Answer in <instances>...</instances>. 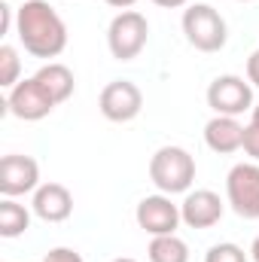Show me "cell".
<instances>
[{
    "label": "cell",
    "mask_w": 259,
    "mask_h": 262,
    "mask_svg": "<svg viewBox=\"0 0 259 262\" xmlns=\"http://www.w3.org/2000/svg\"><path fill=\"white\" fill-rule=\"evenodd\" d=\"M12 9H9V3H3L0 6V34H9V28H12Z\"/></svg>",
    "instance_id": "7402d4cb"
},
{
    "label": "cell",
    "mask_w": 259,
    "mask_h": 262,
    "mask_svg": "<svg viewBox=\"0 0 259 262\" xmlns=\"http://www.w3.org/2000/svg\"><path fill=\"white\" fill-rule=\"evenodd\" d=\"M98 110L110 122H131L143 110V92L131 79H113L98 95Z\"/></svg>",
    "instance_id": "9c48e42d"
},
{
    "label": "cell",
    "mask_w": 259,
    "mask_h": 262,
    "mask_svg": "<svg viewBox=\"0 0 259 262\" xmlns=\"http://www.w3.org/2000/svg\"><path fill=\"white\" fill-rule=\"evenodd\" d=\"M204 262H250V259H247L244 247H238L232 241H220L204 253Z\"/></svg>",
    "instance_id": "ac0fdd59"
},
{
    "label": "cell",
    "mask_w": 259,
    "mask_h": 262,
    "mask_svg": "<svg viewBox=\"0 0 259 262\" xmlns=\"http://www.w3.org/2000/svg\"><path fill=\"white\" fill-rule=\"evenodd\" d=\"M43 262H82V256L73 250V247H55V250H49Z\"/></svg>",
    "instance_id": "ffe728a7"
},
{
    "label": "cell",
    "mask_w": 259,
    "mask_h": 262,
    "mask_svg": "<svg viewBox=\"0 0 259 262\" xmlns=\"http://www.w3.org/2000/svg\"><path fill=\"white\" fill-rule=\"evenodd\" d=\"M226 201L241 220H259V165L238 162L226 174Z\"/></svg>",
    "instance_id": "8992f818"
},
{
    "label": "cell",
    "mask_w": 259,
    "mask_h": 262,
    "mask_svg": "<svg viewBox=\"0 0 259 262\" xmlns=\"http://www.w3.org/2000/svg\"><path fill=\"white\" fill-rule=\"evenodd\" d=\"M34 79L52 95V101L55 104H64L67 98L73 95V89H76V79H73V70L61 61H49V64H43L37 73H34Z\"/></svg>",
    "instance_id": "5bb4252c"
},
{
    "label": "cell",
    "mask_w": 259,
    "mask_h": 262,
    "mask_svg": "<svg viewBox=\"0 0 259 262\" xmlns=\"http://www.w3.org/2000/svg\"><path fill=\"white\" fill-rule=\"evenodd\" d=\"M244 128L235 116H213L207 125H204V143L220 152V156H229V152H238L244 146Z\"/></svg>",
    "instance_id": "4fadbf2b"
},
{
    "label": "cell",
    "mask_w": 259,
    "mask_h": 262,
    "mask_svg": "<svg viewBox=\"0 0 259 262\" xmlns=\"http://www.w3.org/2000/svg\"><path fill=\"white\" fill-rule=\"evenodd\" d=\"M183 34L186 43L198 52H220L229 40V28L226 18L220 15V9H213L210 3H189L183 9Z\"/></svg>",
    "instance_id": "3957f363"
},
{
    "label": "cell",
    "mask_w": 259,
    "mask_h": 262,
    "mask_svg": "<svg viewBox=\"0 0 259 262\" xmlns=\"http://www.w3.org/2000/svg\"><path fill=\"white\" fill-rule=\"evenodd\" d=\"M40 186V165L31 156L9 152L0 159V195L3 198H18L28 192H37Z\"/></svg>",
    "instance_id": "30bf717a"
},
{
    "label": "cell",
    "mask_w": 259,
    "mask_h": 262,
    "mask_svg": "<svg viewBox=\"0 0 259 262\" xmlns=\"http://www.w3.org/2000/svg\"><path fill=\"white\" fill-rule=\"evenodd\" d=\"M207 107L213 110V116H241L247 110H253V85L250 79L238 76V73H223L207 85Z\"/></svg>",
    "instance_id": "5b68a950"
},
{
    "label": "cell",
    "mask_w": 259,
    "mask_h": 262,
    "mask_svg": "<svg viewBox=\"0 0 259 262\" xmlns=\"http://www.w3.org/2000/svg\"><path fill=\"white\" fill-rule=\"evenodd\" d=\"M149 180L165 195L189 192L195 183V159L183 146H159L149 159Z\"/></svg>",
    "instance_id": "7a4b0ae2"
},
{
    "label": "cell",
    "mask_w": 259,
    "mask_h": 262,
    "mask_svg": "<svg viewBox=\"0 0 259 262\" xmlns=\"http://www.w3.org/2000/svg\"><path fill=\"white\" fill-rule=\"evenodd\" d=\"M55 107H58V104L52 101V95H49L34 76L21 79L18 85H12V89L6 92V113H12V116L21 119V122H40V119H46Z\"/></svg>",
    "instance_id": "52a82bcc"
},
{
    "label": "cell",
    "mask_w": 259,
    "mask_h": 262,
    "mask_svg": "<svg viewBox=\"0 0 259 262\" xmlns=\"http://www.w3.org/2000/svg\"><path fill=\"white\" fill-rule=\"evenodd\" d=\"M241 3H253V0H241Z\"/></svg>",
    "instance_id": "83f0119b"
},
{
    "label": "cell",
    "mask_w": 259,
    "mask_h": 262,
    "mask_svg": "<svg viewBox=\"0 0 259 262\" xmlns=\"http://www.w3.org/2000/svg\"><path fill=\"white\" fill-rule=\"evenodd\" d=\"M247 79H250V85L259 89V49L247 58Z\"/></svg>",
    "instance_id": "44dd1931"
},
{
    "label": "cell",
    "mask_w": 259,
    "mask_h": 262,
    "mask_svg": "<svg viewBox=\"0 0 259 262\" xmlns=\"http://www.w3.org/2000/svg\"><path fill=\"white\" fill-rule=\"evenodd\" d=\"M134 220L137 226L146 232V235H177L183 216H180V204H174L171 195L165 192H156V195H146L137 201V210H134Z\"/></svg>",
    "instance_id": "ba28073f"
},
{
    "label": "cell",
    "mask_w": 259,
    "mask_h": 262,
    "mask_svg": "<svg viewBox=\"0 0 259 262\" xmlns=\"http://www.w3.org/2000/svg\"><path fill=\"white\" fill-rule=\"evenodd\" d=\"M241 149L250 156V162L259 165V128L256 125H247V128H244V146H241Z\"/></svg>",
    "instance_id": "d6986e66"
},
{
    "label": "cell",
    "mask_w": 259,
    "mask_h": 262,
    "mask_svg": "<svg viewBox=\"0 0 259 262\" xmlns=\"http://www.w3.org/2000/svg\"><path fill=\"white\" fill-rule=\"evenodd\" d=\"M226 204L213 189H189L180 201V216L189 229H210L223 220Z\"/></svg>",
    "instance_id": "8fae6325"
},
{
    "label": "cell",
    "mask_w": 259,
    "mask_h": 262,
    "mask_svg": "<svg viewBox=\"0 0 259 262\" xmlns=\"http://www.w3.org/2000/svg\"><path fill=\"white\" fill-rule=\"evenodd\" d=\"M31 210L43 223H64L73 213V195L61 183H40L31 198Z\"/></svg>",
    "instance_id": "7c38bea8"
},
{
    "label": "cell",
    "mask_w": 259,
    "mask_h": 262,
    "mask_svg": "<svg viewBox=\"0 0 259 262\" xmlns=\"http://www.w3.org/2000/svg\"><path fill=\"white\" fill-rule=\"evenodd\" d=\"M107 6H113V9H119V12H125V9H131L137 0H104Z\"/></svg>",
    "instance_id": "cb8c5ba5"
},
{
    "label": "cell",
    "mask_w": 259,
    "mask_h": 262,
    "mask_svg": "<svg viewBox=\"0 0 259 262\" xmlns=\"http://www.w3.org/2000/svg\"><path fill=\"white\" fill-rule=\"evenodd\" d=\"M250 259L259 262V235L253 238V244H250Z\"/></svg>",
    "instance_id": "d4e9b609"
},
{
    "label": "cell",
    "mask_w": 259,
    "mask_h": 262,
    "mask_svg": "<svg viewBox=\"0 0 259 262\" xmlns=\"http://www.w3.org/2000/svg\"><path fill=\"white\" fill-rule=\"evenodd\" d=\"M18 73H21L18 49H15V46H9V43H3V46H0V85L9 92L12 85H18V82H21V79H18Z\"/></svg>",
    "instance_id": "e0dca14e"
},
{
    "label": "cell",
    "mask_w": 259,
    "mask_h": 262,
    "mask_svg": "<svg viewBox=\"0 0 259 262\" xmlns=\"http://www.w3.org/2000/svg\"><path fill=\"white\" fill-rule=\"evenodd\" d=\"M15 37L34 58H58L67 49V25L49 0H25L15 9Z\"/></svg>",
    "instance_id": "6da1fadb"
},
{
    "label": "cell",
    "mask_w": 259,
    "mask_h": 262,
    "mask_svg": "<svg viewBox=\"0 0 259 262\" xmlns=\"http://www.w3.org/2000/svg\"><path fill=\"white\" fill-rule=\"evenodd\" d=\"M156 6L162 9H180V6H189V0H153Z\"/></svg>",
    "instance_id": "603a6c76"
},
{
    "label": "cell",
    "mask_w": 259,
    "mask_h": 262,
    "mask_svg": "<svg viewBox=\"0 0 259 262\" xmlns=\"http://www.w3.org/2000/svg\"><path fill=\"white\" fill-rule=\"evenodd\" d=\"M21 3H25V0H21Z\"/></svg>",
    "instance_id": "f1b7e54d"
},
{
    "label": "cell",
    "mask_w": 259,
    "mask_h": 262,
    "mask_svg": "<svg viewBox=\"0 0 259 262\" xmlns=\"http://www.w3.org/2000/svg\"><path fill=\"white\" fill-rule=\"evenodd\" d=\"M113 262H137V259H131V256H119V259H113Z\"/></svg>",
    "instance_id": "4316f807"
},
{
    "label": "cell",
    "mask_w": 259,
    "mask_h": 262,
    "mask_svg": "<svg viewBox=\"0 0 259 262\" xmlns=\"http://www.w3.org/2000/svg\"><path fill=\"white\" fill-rule=\"evenodd\" d=\"M250 125H256V128H259V104L250 110Z\"/></svg>",
    "instance_id": "484cf974"
},
{
    "label": "cell",
    "mask_w": 259,
    "mask_h": 262,
    "mask_svg": "<svg viewBox=\"0 0 259 262\" xmlns=\"http://www.w3.org/2000/svg\"><path fill=\"white\" fill-rule=\"evenodd\" d=\"M149 40V21L143 12L125 9L116 12L110 28H107V49L116 61H134Z\"/></svg>",
    "instance_id": "277c9868"
},
{
    "label": "cell",
    "mask_w": 259,
    "mask_h": 262,
    "mask_svg": "<svg viewBox=\"0 0 259 262\" xmlns=\"http://www.w3.org/2000/svg\"><path fill=\"white\" fill-rule=\"evenodd\" d=\"M149 262H189V247L177 235H156L146 247Z\"/></svg>",
    "instance_id": "2e32d148"
},
{
    "label": "cell",
    "mask_w": 259,
    "mask_h": 262,
    "mask_svg": "<svg viewBox=\"0 0 259 262\" xmlns=\"http://www.w3.org/2000/svg\"><path fill=\"white\" fill-rule=\"evenodd\" d=\"M31 229V210L25 204H18L15 198H3L0 201V238H18Z\"/></svg>",
    "instance_id": "9a60e30c"
}]
</instances>
